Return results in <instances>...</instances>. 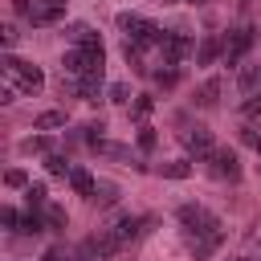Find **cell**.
<instances>
[{
    "label": "cell",
    "mask_w": 261,
    "mask_h": 261,
    "mask_svg": "<svg viewBox=\"0 0 261 261\" xmlns=\"http://www.w3.org/2000/svg\"><path fill=\"white\" fill-rule=\"evenodd\" d=\"M204 163H208V171H212L216 179H241V159H237L228 147H216Z\"/></svg>",
    "instance_id": "52a82bcc"
},
{
    "label": "cell",
    "mask_w": 261,
    "mask_h": 261,
    "mask_svg": "<svg viewBox=\"0 0 261 261\" xmlns=\"http://www.w3.org/2000/svg\"><path fill=\"white\" fill-rule=\"evenodd\" d=\"M245 241H249V249H261V224H253V228L245 232Z\"/></svg>",
    "instance_id": "f1b7e54d"
},
{
    "label": "cell",
    "mask_w": 261,
    "mask_h": 261,
    "mask_svg": "<svg viewBox=\"0 0 261 261\" xmlns=\"http://www.w3.org/2000/svg\"><path fill=\"white\" fill-rule=\"evenodd\" d=\"M192 53V41H188V33H163V41H159V57H163V65H175L179 69V61Z\"/></svg>",
    "instance_id": "8992f818"
},
{
    "label": "cell",
    "mask_w": 261,
    "mask_h": 261,
    "mask_svg": "<svg viewBox=\"0 0 261 261\" xmlns=\"http://www.w3.org/2000/svg\"><path fill=\"white\" fill-rule=\"evenodd\" d=\"M45 228H65V208L45 204Z\"/></svg>",
    "instance_id": "cb8c5ba5"
},
{
    "label": "cell",
    "mask_w": 261,
    "mask_h": 261,
    "mask_svg": "<svg viewBox=\"0 0 261 261\" xmlns=\"http://www.w3.org/2000/svg\"><path fill=\"white\" fill-rule=\"evenodd\" d=\"M102 65H106V49L102 45H73L65 53V61H61V73L90 77V73H102Z\"/></svg>",
    "instance_id": "7a4b0ae2"
},
{
    "label": "cell",
    "mask_w": 261,
    "mask_h": 261,
    "mask_svg": "<svg viewBox=\"0 0 261 261\" xmlns=\"http://www.w3.org/2000/svg\"><path fill=\"white\" fill-rule=\"evenodd\" d=\"M98 155H106V159H130L135 163V155H130V147L126 143H110V139H98V143H90ZM135 167H143V163H135Z\"/></svg>",
    "instance_id": "8fae6325"
},
{
    "label": "cell",
    "mask_w": 261,
    "mask_h": 261,
    "mask_svg": "<svg viewBox=\"0 0 261 261\" xmlns=\"http://www.w3.org/2000/svg\"><path fill=\"white\" fill-rule=\"evenodd\" d=\"M16 151H20V155H49V139H45V135H29V139H20Z\"/></svg>",
    "instance_id": "d6986e66"
},
{
    "label": "cell",
    "mask_w": 261,
    "mask_h": 261,
    "mask_svg": "<svg viewBox=\"0 0 261 261\" xmlns=\"http://www.w3.org/2000/svg\"><path fill=\"white\" fill-rule=\"evenodd\" d=\"M0 33H4V45H16V37H20V33H16V24H4Z\"/></svg>",
    "instance_id": "4dcf8cb0"
},
{
    "label": "cell",
    "mask_w": 261,
    "mask_h": 261,
    "mask_svg": "<svg viewBox=\"0 0 261 261\" xmlns=\"http://www.w3.org/2000/svg\"><path fill=\"white\" fill-rule=\"evenodd\" d=\"M139 147H143V151L155 147V130H151V126H139Z\"/></svg>",
    "instance_id": "83f0119b"
},
{
    "label": "cell",
    "mask_w": 261,
    "mask_h": 261,
    "mask_svg": "<svg viewBox=\"0 0 261 261\" xmlns=\"http://www.w3.org/2000/svg\"><path fill=\"white\" fill-rule=\"evenodd\" d=\"M155 175H163V179H188L192 175V163L188 159H171V163H159Z\"/></svg>",
    "instance_id": "5bb4252c"
},
{
    "label": "cell",
    "mask_w": 261,
    "mask_h": 261,
    "mask_svg": "<svg viewBox=\"0 0 261 261\" xmlns=\"http://www.w3.org/2000/svg\"><path fill=\"white\" fill-rule=\"evenodd\" d=\"M94 184H98V179H94L86 167H73V171H69V188H73L77 196H90V192H94Z\"/></svg>",
    "instance_id": "e0dca14e"
},
{
    "label": "cell",
    "mask_w": 261,
    "mask_h": 261,
    "mask_svg": "<svg viewBox=\"0 0 261 261\" xmlns=\"http://www.w3.org/2000/svg\"><path fill=\"white\" fill-rule=\"evenodd\" d=\"M65 16V0H33L29 8V24H57Z\"/></svg>",
    "instance_id": "9c48e42d"
},
{
    "label": "cell",
    "mask_w": 261,
    "mask_h": 261,
    "mask_svg": "<svg viewBox=\"0 0 261 261\" xmlns=\"http://www.w3.org/2000/svg\"><path fill=\"white\" fill-rule=\"evenodd\" d=\"M24 200H29V208L37 212V208H45V184H29L24 188Z\"/></svg>",
    "instance_id": "603a6c76"
},
{
    "label": "cell",
    "mask_w": 261,
    "mask_h": 261,
    "mask_svg": "<svg viewBox=\"0 0 261 261\" xmlns=\"http://www.w3.org/2000/svg\"><path fill=\"white\" fill-rule=\"evenodd\" d=\"M175 220L184 224V237H200V232H208V228H216V224H220V216H216V212H208L204 204H179Z\"/></svg>",
    "instance_id": "3957f363"
},
{
    "label": "cell",
    "mask_w": 261,
    "mask_h": 261,
    "mask_svg": "<svg viewBox=\"0 0 261 261\" xmlns=\"http://www.w3.org/2000/svg\"><path fill=\"white\" fill-rule=\"evenodd\" d=\"M241 261H249V257H241Z\"/></svg>",
    "instance_id": "1f68e13d"
},
{
    "label": "cell",
    "mask_w": 261,
    "mask_h": 261,
    "mask_svg": "<svg viewBox=\"0 0 261 261\" xmlns=\"http://www.w3.org/2000/svg\"><path fill=\"white\" fill-rule=\"evenodd\" d=\"M57 126H65V110H45L33 118V130H57Z\"/></svg>",
    "instance_id": "ac0fdd59"
},
{
    "label": "cell",
    "mask_w": 261,
    "mask_h": 261,
    "mask_svg": "<svg viewBox=\"0 0 261 261\" xmlns=\"http://www.w3.org/2000/svg\"><path fill=\"white\" fill-rule=\"evenodd\" d=\"M216 57H224V37L208 33V37L200 41V49H196V65H212Z\"/></svg>",
    "instance_id": "30bf717a"
},
{
    "label": "cell",
    "mask_w": 261,
    "mask_h": 261,
    "mask_svg": "<svg viewBox=\"0 0 261 261\" xmlns=\"http://www.w3.org/2000/svg\"><path fill=\"white\" fill-rule=\"evenodd\" d=\"M179 143H184L196 159H208V155L216 151V139H212L208 126H184V130H179Z\"/></svg>",
    "instance_id": "5b68a950"
},
{
    "label": "cell",
    "mask_w": 261,
    "mask_h": 261,
    "mask_svg": "<svg viewBox=\"0 0 261 261\" xmlns=\"http://www.w3.org/2000/svg\"><path fill=\"white\" fill-rule=\"evenodd\" d=\"M147 110H151V94H139V98H135V106H130V114H135V118H143Z\"/></svg>",
    "instance_id": "4316f807"
},
{
    "label": "cell",
    "mask_w": 261,
    "mask_h": 261,
    "mask_svg": "<svg viewBox=\"0 0 261 261\" xmlns=\"http://www.w3.org/2000/svg\"><path fill=\"white\" fill-rule=\"evenodd\" d=\"M253 24H241V29H232V37L224 41V65H241L245 61V53L253 49Z\"/></svg>",
    "instance_id": "277c9868"
},
{
    "label": "cell",
    "mask_w": 261,
    "mask_h": 261,
    "mask_svg": "<svg viewBox=\"0 0 261 261\" xmlns=\"http://www.w3.org/2000/svg\"><path fill=\"white\" fill-rule=\"evenodd\" d=\"M0 220H4V228H16V224H20V216H16L12 208H4V212H0Z\"/></svg>",
    "instance_id": "f546056e"
},
{
    "label": "cell",
    "mask_w": 261,
    "mask_h": 261,
    "mask_svg": "<svg viewBox=\"0 0 261 261\" xmlns=\"http://www.w3.org/2000/svg\"><path fill=\"white\" fill-rule=\"evenodd\" d=\"M106 98H110L114 106H130V86H126V82H114V86L106 90Z\"/></svg>",
    "instance_id": "44dd1931"
},
{
    "label": "cell",
    "mask_w": 261,
    "mask_h": 261,
    "mask_svg": "<svg viewBox=\"0 0 261 261\" xmlns=\"http://www.w3.org/2000/svg\"><path fill=\"white\" fill-rule=\"evenodd\" d=\"M0 73H4V102H12L16 94H37L45 86V73L33 65V61H20L12 53L0 57Z\"/></svg>",
    "instance_id": "6da1fadb"
},
{
    "label": "cell",
    "mask_w": 261,
    "mask_h": 261,
    "mask_svg": "<svg viewBox=\"0 0 261 261\" xmlns=\"http://www.w3.org/2000/svg\"><path fill=\"white\" fill-rule=\"evenodd\" d=\"M65 33H69V41H73V45H102V41H98V33H94V29L86 24V20H77V24H69Z\"/></svg>",
    "instance_id": "9a60e30c"
},
{
    "label": "cell",
    "mask_w": 261,
    "mask_h": 261,
    "mask_svg": "<svg viewBox=\"0 0 261 261\" xmlns=\"http://www.w3.org/2000/svg\"><path fill=\"white\" fill-rule=\"evenodd\" d=\"M220 245H224V224H216V228H208V232H200V237H188V249H192V257H196V261L212 257Z\"/></svg>",
    "instance_id": "ba28073f"
},
{
    "label": "cell",
    "mask_w": 261,
    "mask_h": 261,
    "mask_svg": "<svg viewBox=\"0 0 261 261\" xmlns=\"http://www.w3.org/2000/svg\"><path fill=\"white\" fill-rule=\"evenodd\" d=\"M241 143H245V147H253V151L261 155V135H257L253 126H241Z\"/></svg>",
    "instance_id": "d4e9b609"
},
{
    "label": "cell",
    "mask_w": 261,
    "mask_h": 261,
    "mask_svg": "<svg viewBox=\"0 0 261 261\" xmlns=\"http://www.w3.org/2000/svg\"><path fill=\"white\" fill-rule=\"evenodd\" d=\"M4 184H8V188H29V175H24L20 167H12V171L4 175Z\"/></svg>",
    "instance_id": "484cf974"
},
{
    "label": "cell",
    "mask_w": 261,
    "mask_h": 261,
    "mask_svg": "<svg viewBox=\"0 0 261 261\" xmlns=\"http://www.w3.org/2000/svg\"><path fill=\"white\" fill-rule=\"evenodd\" d=\"M45 167H49V175H65V179H69V171H73V163H69L65 155H57V151L45 155Z\"/></svg>",
    "instance_id": "ffe728a7"
},
{
    "label": "cell",
    "mask_w": 261,
    "mask_h": 261,
    "mask_svg": "<svg viewBox=\"0 0 261 261\" xmlns=\"http://www.w3.org/2000/svg\"><path fill=\"white\" fill-rule=\"evenodd\" d=\"M86 200H90L94 208H110V204H118V188H114V184H106V179H98V184H94V192H90Z\"/></svg>",
    "instance_id": "7c38bea8"
},
{
    "label": "cell",
    "mask_w": 261,
    "mask_h": 261,
    "mask_svg": "<svg viewBox=\"0 0 261 261\" xmlns=\"http://www.w3.org/2000/svg\"><path fill=\"white\" fill-rule=\"evenodd\" d=\"M179 82V69L175 65H163V69H155V86H163V90H171Z\"/></svg>",
    "instance_id": "7402d4cb"
},
{
    "label": "cell",
    "mask_w": 261,
    "mask_h": 261,
    "mask_svg": "<svg viewBox=\"0 0 261 261\" xmlns=\"http://www.w3.org/2000/svg\"><path fill=\"white\" fill-rule=\"evenodd\" d=\"M220 90H224L220 77H208V82L196 90V106H216V102H220Z\"/></svg>",
    "instance_id": "4fadbf2b"
},
{
    "label": "cell",
    "mask_w": 261,
    "mask_h": 261,
    "mask_svg": "<svg viewBox=\"0 0 261 261\" xmlns=\"http://www.w3.org/2000/svg\"><path fill=\"white\" fill-rule=\"evenodd\" d=\"M98 94H102V73L77 77V98H86V102H98Z\"/></svg>",
    "instance_id": "2e32d148"
}]
</instances>
